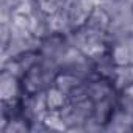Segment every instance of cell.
Listing matches in <instances>:
<instances>
[{
	"mask_svg": "<svg viewBox=\"0 0 133 133\" xmlns=\"http://www.w3.org/2000/svg\"><path fill=\"white\" fill-rule=\"evenodd\" d=\"M58 75V71L49 69L44 64H36L33 69L25 72L22 77V86L25 94H35V92H42L47 91L55 85V78Z\"/></svg>",
	"mask_w": 133,
	"mask_h": 133,
	"instance_id": "cell-1",
	"label": "cell"
},
{
	"mask_svg": "<svg viewBox=\"0 0 133 133\" xmlns=\"http://www.w3.org/2000/svg\"><path fill=\"white\" fill-rule=\"evenodd\" d=\"M41 41L42 39H39L33 35L25 36V38H11V41L5 47H2L0 63L11 59V58H19L21 55H24L27 52H39Z\"/></svg>",
	"mask_w": 133,
	"mask_h": 133,
	"instance_id": "cell-2",
	"label": "cell"
},
{
	"mask_svg": "<svg viewBox=\"0 0 133 133\" xmlns=\"http://www.w3.org/2000/svg\"><path fill=\"white\" fill-rule=\"evenodd\" d=\"M49 113L47 107V97L45 91L35 92V94H25L22 99V116L31 122L44 119V116Z\"/></svg>",
	"mask_w": 133,
	"mask_h": 133,
	"instance_id": "cell-3",
	"label": "cell"
},
{
	"mask_svg": "<svg viewBox=\"0 0 133 133\" xmlns=\"http://www.w3.org/2000/svg\"><path fill=\"white\" fill-rule=\"evenodd\" d=\"M69 47H71V45L68 44L64 35L53 33V35H50V36H47V38H44V39L41 41L39 53H41V56L55 59V61L59 64V61L63 59L64 53L68 52Z\"/></svg>",
	"mask_w": 133,
	"mask_h": 133,
	"instance_id": "cell-4",
	"label": "cell"
},
{
	"mask_svg": "<svg viewBox=\"0 0 133 133\" xmlns=\"http://www.w3.org/2000/svg\"><path fill=\"white\" fill-rule=\"evenodd\" d=\"M25 96L22 80L2 71L0 74V97L2 100H11V99H22Z\"/></svg>",
	"mask_w": 133,
	"mask_h": 133,
	"instance_id": "cell-5",
	"label": "cell"
},
{
	"mask_svg": "<svg viewBox=\"0 0 133 133\" xmlns=\"http://www.w3.org/2000/svg\"><path fill=\"white\" fill-rule=\"evenodd\" d=\"M105 131L108 133H125L133 131V114L116 107L113 114L105 124Z\"/></svg>",
	"mask_w": 133,
	"mask_h": 133,
	"instance_id": "cell-6",
	"label": "cell"
},
{
	"mask_svg": "<svg viewBox=\"0 0 133 133\" xmlns=\"http://www.w3.org/2000/svg\"><path fill=\"white\" fill-rule=\"evenodd\" d=\"M88 85V96L92 102H97V100H103L107 97H110L116 88L113 86V82L108 80V78H103V77H99L96 75L94 78L88 80L86 82Z\"/></svg>",
	"mask_w": 133,
	"mask_h": 133,
	"instance_id": "cell-7",
	"label": "cell"
},
{
	"mask_svg": "<svg viewBox=\"0 0 133 133\" xmlns=\"http://www.w3.org/2000/svg\"><path fill=\"white\" fill-rule=\"evenodd\" d=\"M28 19H30V31L33 36L44 39V38L53 35L52 27H50V21H49V14L44 13L41 8L36 13H33Z\"/></svg>",
	"mask_w": 133,
	"mask_h": 133,
	"instance_id": "cell-8",
	"label": "cell"
},
{
	"mask_svg": "<svg viewBox=\"0 0 133 133\" xmlns=\"http://www.w3.org/2000/svg\"><path fill=\"white\" fill-rule=\"evenodd\" d=\"M92 61H94V69H96V74H97L99 77H103V78L113 80L117 66L114 64V61H113V58H111L110 49H108V50H105V52H102L100 55L94 56V58H92Z\"/></svg>",
	"mask_w": 133,
	"mask_h": 133,
	"instance_id": "cell-9",
	"label": "cell"
},
{
	"mask_svg": "<svg viewBox=\"0 0 133 133\" xmlns=\"http://www.w3.org/2000/svg\"><path fill=\"white\" fill-rule=\"evenodd\" d=\"M111 82H113V86L116 88V91H124L125 88L133 85V64L117 66Z\"/></svg>",
	"mask_w": 133,
	"mask_h": 133,
	"instance_id": "cell-10",
	"label": "cell"
},
{
	"mask_svg": "<svg viewBox=\"0 0 133 133\" xmlns=\"http://www.w3.org/2000/svg\"><path fill=\"white\" fill-rule=\"evenodd\" d=\"M64 10H66V13H68V16H69L71 25H72L74 30H75V28H80V27H83V25L86 24L89 13L78 2H74V3L66 5Z\"/></svg>",
	"mask_w": 133,
	"mask_h": 133,
	"instance_id": "cell-11",
	"label": "cell"
},
{
	"mask_svg": "<svg viewBox=\"0 0 133 133\" xmlns=\"http://www.w3.org/2000/svg\"><path fill=\"white\" fill-rule=\"evenodd\" d=\"M85 80H82L80 77H77V75H74V74H71L68 71H59L58 75H56V78H55V86L58 89H61L63 92L69 94L71 91H74Z\"/></svg>",
	"mask_w": 133,
	"mask_h": 133,
	"instance_id": "cell-12",
	"label": "cell"
},
{
	"mask_svg": "<svg viewBox=\"0 0 133 133\" xmlns=\"http://www.w3.org/2000/svg\"><path fill=\"white\" fill-rule=\"evenodd\" d=\"M49 21H50V27H52L53 33L68 35L71 30H74L72 25H71V21H69V16H68V13H66V10H61L58 13L50 14Z\"/></svg>",
	"mask_w": 133,
	"mask_h": 133,
	"instance_id": "cell-13",
	"label": "cell"
},
{
	"mask_svg": "<svg viewBox=\"0 0 133 133\" xmlns=\"http://www.w3.org/2000/svg\"><path fill=\"white\" fill-rule=\"evenodd\" d=\"M110 22H111V17L100 8L97 6L96 10H92L88 16V21H86V27L89 28H94V30H100V31H108V27H110Z\"/></svg>",
	"mask_w": 133,
	"mask_h": 133,
	"instance_id": "cell-14",
	"label": "cell"
},
{
	"mask_svg": "<svg viewBox=\"0 0 133 133\" xmlns=\"http://www.w3.org/2000/svg\"><path fill=\"white\" fill-rule=\"evenodd\" d=\"M45 97H47L49 111H59L66 103H68V94L63 92L61 89H58L55 85L45 91Z\"/></svg>",
	"mask_w": 133,
	"mask_h": 133,
	"instance_id": "cell-15",
	"label": "cell"
},
{
	"mask_svg": "<svg viewBox=\"0 0 133 133\" xmlns=\"http://www.w3.org/2000/svg\"><path fill=\"white\" fill-rule=\"evenodd\" d=\"M44 122H45V125L49 127L50 131H66L68 130L59 111H49L44 116Z\"/></svg>",
	"mask_w": 133,
	"mask_h": 133,
	"instance_id": "cell-16",
	"label": "cell"
},
{
	"mask_svg": "<svg viewBox=\"0 0 133 133\" xmlns=\"http://www.w3.org/2000/svg\"><path fill=\"white\" fill-rule=\"evenodd\" d=\"M21 64V68L24 72H28L30 69H33L36 64H39L41 61V53L39 52H27L24 55H21L19 58H16Z\"/></svg>",
	"mask_w": 133,
	"mask_h": 133,
	"instance_id": "cell-17",
	"label": "cell"
},
{
	"mask_svg": "<svg viewBox=\"0 0 133 133\" xmlns=\"http://www.w3.org/2000/svg\"><path fill=\"white\" fill-rule=\"evenodd\" d=\"M39 2V6L44 13H47L49 16L53 14V13H58L61 10H64V5L66 2L64 0H38Z\"/></svg>",
	"mask_w": 133,
	"mask_h": 133,
	"instance_id": "cell-18",
	"label": "cell"
},
{
	"mask_svg": "<svg viewBox=\"0 0 133 133\" xmlns=\"http://www.w3.org/2000/svg\"><path fill=\"white\" fill-rule=\"evenodd\" d=\"M85 99H89L86 82H83L82 85H78L74 91H71L68 94V102H80V100H85Z\"/></svg>",
	"mask_w": 133,
	"mask_h": 133,
	"instance_id": "cell-19",
	"label": "cell"
},
{
	"mask_svg": "<svg viewBox=\"0 0 133 133\" xmlns=\"http://www.w3.org/2000/svg\"><path fill=\"white\" fill-rule=\"evenodd\" d=\"M117 107L122 108L124 111L133 114V96H130L124 91H119L117 92Z\"/></svg>",
	"mask_w": 133,
	"mask_h": 133,
	"instance_id": "cell-20",
	"label": "cell"
},
{
	"mask_svg": "<svg viewBox=\"0 0 133 133\" xmlns=\"http://www.w3.org/2000/svg\"><path fill=\"white\" fill-rule=\"evenodd\" d=\"M92 131H105V124L96 121L92 116L86 119L85 122V133H92Z\"/></svg>",
	"mask_w": 133,
	"mask_h": 133,
	"instance_id": "cell-21",
	"label": "cell"
},
{
	"mask_svg": "<svg viewBox=\"0 0 133 133\" xmlns=\"http://www.w3.org/2000/svg\"><path fill=\"white\" fill-rule=\"evenodd\" d=\"M11 41V27L10 24H0V45L5 47Z\"/></svg>",
	"mask_w": 133,
	"mask_h": 133,
	"instance_id": "cell-22",
	"label": "cell"
},
{
	"mask_svg": "<svg viewBox=\"0 0 133 133\" xmlns=\"http://www.w3.org/2000/svg\"><path fill=\"white\" fill-rule=\"evenodd\" d=\"M22 2H24V0H0V6H6V8L16 11L17 6H19Z\"/></svg>",
	"mask_w": 133,
	"mask_h": 133,
	"instance_id": "cell-23",
	"label": "cell"
},
{
	"mask_svg": "<svg viewBox=\"0 0 133 133\" xmlns=\"http://www.w3.org/2000/svg\"><path fill=\"white\" fill-rule=\"evenodd\" d=\"M124 92H127V94H130V96H133V85H130L128 88H125V89H124Z\"/></svg>",
	"mask_w": 133,
	"mask_h": 133,
	"instance_id": "cell-24",
	"label": "cell"
}]
</instances>
